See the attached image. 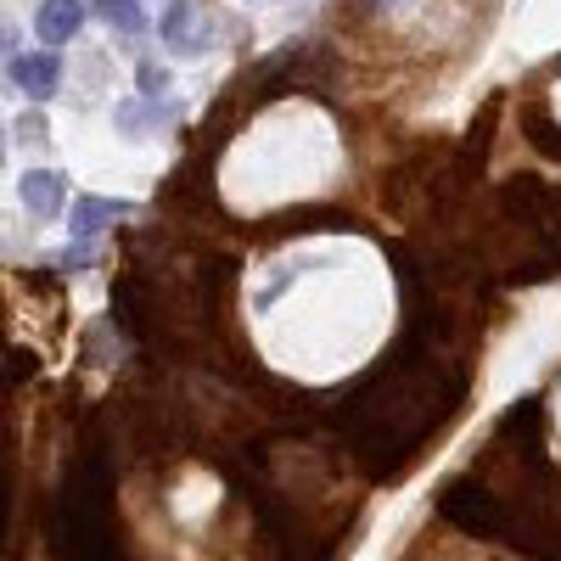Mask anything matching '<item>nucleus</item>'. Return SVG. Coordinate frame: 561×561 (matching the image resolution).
Here are the masks:
<instances>
[{"label": "nucleus", "instance_id": "nucleus-1", "mask_svg": "<svg viewBox=\"0 0 561 561\" xmlns=\"http://www.w3.org/2000/svg\"><path fill=\"white\" fill-rule=\"evenodd\" d=\"M7 79H12L18 96L51 102L57 84H62V62H57V51H18V57L7 62Z\"/></svg>", "mask_w": 561, "mask_h": 561}, {"label": "nucleus", "instance_id": "nucleus-2", "mask_svg": "<svg viewBox=\"0 0 561 561\" xmlns=\"http://www.w3.org/2000/svg\"><path fill=\"white\" fill-rule=\"evenodd\" d=\"M90 18H96V12H90V0H39V12H34V34L57 51V45H73V39L84 34V23H90Z\"/></svg>", "mask_w": 561, "mask_h": 561}, {"label": "nucleus", "instance_id": "nucleus-3", "mask_svg": "<svg viewBox=\"0 0 561 561\" xmlns=\"http://www.w3.org/2000/svg\"><path fill=\"white\" fill-rule=\"evenodd\" d=\"M18 197H23L28 214L57 219L68 208V174H57V169H23L18 174Z\"/></svg>", "mask_w": 561, "mask_h": 561}, {"label": "nucleus", "instance_id": "nucleus-4", "mask_svg": "<svg viewBox=\"0 0 561 561\" xmlns=\"http://www.w3.org/2000/svg\"><path fill=\"white\" fill-rule=\"evenodd\" d=\"M174 118H180V107H174V102H158V96H129V102L113 107V124H118L124 135H152V129H163V124H174Z\"/></svg>", "mask_w": 561, "mask_h": 561}, {"label": "nucleus", "instance_id": "nucleus-5", "mask_svg": "<svg viewBox=\"0 0 561 561\" xmlns=\"http://www.w3.org/2000/svg\"><path fill=\"white\" fill-rule=\"evenodd\" d=\"M124 214H135L129 197H79V203L68 208V230L84 242V237H96L102 225H113V219H124Z\"/></svg>", "mask_w": 561, "mask_h": 561}, {"label": "nucleus", "instance_id": "nucleus-6", "mask_svg": "<svg viewBox=\"0 0 561 561\" xmlns=\"http://www.w3.org/2000/svg\"><path fill=\"white\" fill-rule=\"evenodd\" d=\"M90 12L118 34H147V7L140 0H90Z\"/></svg>", "mask_w": 561, "mask_h": 561}, {"label": "nucleus", "instance_id": "nucleus-7", "mask_svg": "<svg viewBox=\"0 0 561 561\" xmlns=\"http://www.w3.org/2000/svg\"><path fill=\"white\" fill-rule=\"evenodd\" d=\"M192 18H197L192 0H169L163 18H158V39H163V45H185V28H192Z\"/></svg>", "mask_w": 561, "mask_h": 561}, {"label": "nucleus", "instance_id": "nucleus-8", "mask_svg": "<svg viewBox=\"0 0 561 561\" xmlns=\"http://www.w3.org/2000/svg\"><path fill=\"white\" fill-rule=\"evenodd\" d=\"M169 84H174V79H169V68H163L158 57H140V62H135V96H158V102H163Z\"/></svg>", "mask_w": 561, "mask_h": 561}]
</instances>
